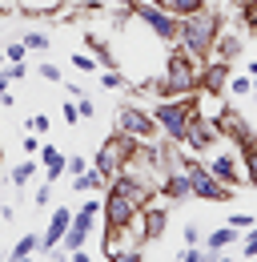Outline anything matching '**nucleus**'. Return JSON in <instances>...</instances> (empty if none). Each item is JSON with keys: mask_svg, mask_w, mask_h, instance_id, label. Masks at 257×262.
<instances>
[{"mask_svg": "<svg viewBox=\"0 0 257 262\" xmlns=\"http://www.w3.org/2000/svg\"><path fill=\"white\" fill-rule=\"evenodd\" d=\"M221 33V16L205 4V8H197L189 16H181V29H177V49H185L193 61H205L209 53H213V40Z\"/></svg>", "mask_w": 257, "mask_h": 262, "instance_id": "f257e3e1", "label": "nucleus"}, {"mask_svg": "<svg viewBox=\"0 0 257 262\" xmlns=\"http://www.w3.org/2000/svg\"><path fill=\"white\" fill-rule=\"evenodd\" d=\"M197 81H201V61H193L185 49H173L165 57V73L153 89H157V97H185V93H193Z\"/></svg>", "mask_w": 257, "mask_h": 262, "instance_id": "f03ea898", "label": "nucleus"}, {"mask_svg": "<svg viewBox=\"0 0 257 262\" xmlns=\"http://www.w3.org/2000/svg\"><path fill=\"white\" fill-rule=\"evenodd\" d=\"M197 117V105L193 97H157V109H153V121L165 141L173 145H185V133H189V121Z\"/></svg>", "mask_w": 257, "mask_h": 262, "instance_id": "7ed1b4c3", "label": "nucleus"}, {"mask_svg": "<svg viewBox=\"0 0 257 262\" xmlns=\"http://www.w3.org/2000/svg\"><path fill=\"white\" fill-rule=\"evenodd\" d=\"M128 8H133V16L149 29V33L165 40V45H177V29H181V16H173L169 8H161L153 0H128Z\"/></svg>", "mask_w": 257, "mask_h": 262, "instance_id": "20e7f679", "label": "nucleus"}, {"mask_svg": "<svg viewBox=\"0 0 257 262\" xmlns=\"http://www.w3.org/2000/svg\"><path fill=\"white\" fill-rule=\"evenodd\" d=\"M181 165H185V173H189L193 198H201V202H229V198H233V186L217 182V178H213V169H209V165H201L193 154H189V158H181Z\"/></svg>", "mask_w": 257, "mask_h": 262, "instance_id": "39448f33", "label": "nucleus"}, {"mask_svg": "<svg viewBox=\"0 0 257 262\" xmlns=\"http://www.w3.org/2000/svg\"><path fill=\"white\" fill-rule=\"evenodd\" d=\"M141 210H145V206H141L137 198H128V194H121V190H113V186H109L100 218H105V226H109V230H125V226H133V222L141 218Z\"/></svg>", "mask_w": 257, "mask_h": 262, "instance_id": "423d86ee", "label": "nucleus"}, {"mask_svg": "<svg viewBox=\"0 0 257 262\" xmlns=\"http://www.w3.org/2000/svg\"><path fill=\"white\" fill-rule=\"evenodd\" d=\"M133 149H137V141H133V137H125V133H113V137H109V141L96 149V165H93V169H100V173L113 182V178L125 169V158L133 154Z\"/></svg>", "mask_w": 257, "mask_h": 262, "instance_id": "0eeeda50", "label": "nucleus"}, {"mask_svg": "<svg viewBox=\"0 0 257 262\" xmlns=\"http://www.w3.org/2000/svg\"><path fill=\"white\" fill-rule=\"evenodd\" d=\"M117 133H125L133 141H157V121H153V113H145V109H137V105H125V109H117Z\"/></svg>", "mask_w": 257, "mask_h": 262, "instance_id": "6e6552de", "label": "nucleus"}, {"mask_svg": "<svg viewBox=\"0 0 257 262\" xmlns=\"http://www.w3.org/2000/svg\"><path fill=\"white\" fill-rule=\"evenodd\" d=\"M229 77H233V61H221V57H217V61H209V65L201 69V81H197V85H201L205 93H225Z\"/></svg>", "mask_w": 257, "mask_h": 262, "instance_id": "1a4fd4ad", "label": "nucleus"}, {"mask_svg": "<svg viewBox=\"0 0 257 262\" xmlns=\"http://www.w3.org/2000/svg\"><path fill=\"white\" fill-rule=\"evenodd\" d=\"M68 226H72V210L57 206V210H53V218H48V226H44V234H40V250H57Z\"/></svg>", "mask_w": 257, "mask_h": 262, "instance_id": "9d476101", "label": "nucleus"}, {"mask_svg": "<svg viewBox=\"0 0 257 262\" xmlns=\"http://www.w3.org/2000/svg\"><path fill=\"white\" fill-rule=\"evenodd\" d=\"M209 169H213V178L225 182V186H241V182H245V165H241V158H233V154H217V158L209 162Z\"/></svg>", "mask_w": 257, "mask_h": 262, "instance_id": "9b49d317", "label": "nucleus"}, {"mask_svg": "<svg viewBox=\"0 0 257 262\" xmlns=\"http://www.w3.org/2000/svg\"><path fill=\"white\" fill-rule=\"evenodd\" d=\"M165 222H169L165 206H153V202H149V206L141 210V238H145V242L161 238V234H165Z\"/></svg>", "mask_w": 257, "mask_h": 262, "instance_id": "f8f14e48", "label": "nucleus"}, {"mask_svg": "<svg viewBox=\"0 0 257 262\" xmlns=\"http://www.w3.org/2000/svg\"><path fill=\"white\" fill-rule=\"evenodd\" d=\"M217 129H221L225 137H233V141H237L241 149H245V145L253 141V133L245 129V121H241V117H237L233 109H221V117H217Z\"/></svg>", "mask_w": 257, "mask_h": 262, "instance_id": "ddd939ff", "label": "nucleus"}, {"mask_svg": "<svg viewBox=\"0 0 257 262\" xmlns=\"http://www.w3.org/2000/svg\"><path fill=\"white\" fill-rule=\"evenodd\" d=\"M36 158H40V165H44V182H57V178L64 173V165H68V158H64L57 145H40Z\"/></svg>", "mask_w": 257, "mask_h": 262, "instance_id": "4468645a", "label": "nucleus"}, {"mask_svg": "<svg viewBox=\"0 0 257 262\" xmlns=\"http://www.w3.org/2000/svg\"><path fill=\"white\" fill-rule=\"evenodd\" d=\"M241 234H245V230H237V226H221V230H213V234L205 238V250H209V254H221V250H229V246H233Z\"/></svg>", "mask_w": 257, "mask_h": 262, "instance_id": "2eb2a0df", "label": "nucleus"}, {"mask_svg": "<svg viewBox=\"0 0 257 262\" xmlns=\"http://www.w3.org/2000/svg\"><path fill=\"white\" fill-rule=\"evenodd\" d=\"M16 8L29 16H57L64 8V0H16Z\"/></svg>", "mask_w": 257, "mask_h": 262, "instance_id": "dca6fc26", "label": "nucleus"}, {"mask_svg": "<svg viewBox=\"0 0 257 262\" xmlns=\"http://www.w3.org/2000/svg\"><path fill=\"white\" fill-rule=\"evenodd\" d=\"M213 53H217V57H221V61H233V57H237V53H241V36L237 33H217V40H213Z\"/></svg>", "mask_w": 257, "mask_h": 262, "instance_id": "f3484780", "label": "nucleus"}, {"mask_svg": "<svg viewBox=\"0 0 257 262\" xmlns=\"http://www.w3.org/2000/svg\"><path fill=\"white\" fill-rule=\"evenodd\" d=\"M72 186H76L81 194H96V190H109V178H105L100 169H93V165H89V169H85V173H81Z\"/></svg>", "mask_w": 257, "mask_h": 262, "instance_id": "a211bd4d", "label": "nucleus"}, {"mask_svg": "<svg viewBox=\"0 0 257 262\" xmlns=\"http://www.w3.org/2000/svg\"><path fill=\"white\" fill-rule=\"evenodd\" d=\"M36 250H40V234H24V238L8 250V258H12V262H24V258H32Z\"/></svg>", "mask_w": 257, "mask_h": 262, "instance_id": "6ab92c4d", "label": "nucleus"}, {"mask_svg": "<svg viewBox=\"0 0 257 262\" xmlns=\"http://www.w3.org/2000/svg\"><path fill=\"white\" fill-rule=\"evenodd\" d=\"M209 0H161V8H169L173 16H189V12H197V8H205Z\"/></svg>", "mask_w": 257, "mask_h": 262, "instance_id": "aec40b11", "label": "nucleus"}, {"mask_svg": "<svg viewBox=\"0 0 257 262\" xmlns=\"http://www.w3.org/2000/svg\"><path fill=\"white\" fill-rule=\"evenodd\" d=\"M32 173H36V158H29V162H20V165H12V186H29L32 182Z\"/></svg>", "mask_w": 257, "mask_h": 262, "instance_id": "412c9836", "label": "nucleus"}, {"mask_svg": "<svg viewBox=\"0 0 257 262\" xmlns=\"http://www.w3.org/2000/svg\"><path fill=\"white\" fill-rule=\"evenodd\" d=\"M20 40H24V49H29V53H44V49H48V33H40V29H29Z\"/></svg>", "mask_w": 257, "mask_h": 262, "instance_id": "4be33fe9", "label": "nucleus"}, {"mask_svg": "<svg viewBox=\"0 0 257 262\" xmlns=\"http://www.w3.org/2000/svg\"><path fill=\"white\" fill-rule=\"evenodd\" d=\"M241 165H245V182H249V186H257V145H253V141L245 145V158H241Z\"/></svg>", "mask_w": 257, "mask_h": 262, "instance_id": "5701e85b", "label": "nucleus"}, {"mask_svg": "<svg viewBox=\"0 0 257 262\" xmlns=\"http://www.w3.org/2000/svg\"><path fill=\"white\" fill-rule=\"evenodd\" d=\"M68 61H72V69H81V73H96V65H100L93 53H72Z\"/></svg>", "mask_w": 257, "mask_h": 262, "instance_id": "b1692460", "label": "nucleus"}, {"mask_svg": "<svg viewBox=\"0 0 257 262\" xmlns=\"http://www.w3.org/2000/svg\"><path fill=\"white\" fill-rule=\"evenodd\" d=\"M100 85H105V89H125L128 77H125V73H117V69H105V73H100Z\"/></svg>", "mask_w": 257, "mask_h": 262, "instance_id": "393cba45", "label": "nucleus"}, {"mask_svg": "<svg viewBox=\"0 0 257 262\" xmlns=\"http://www.w3.org/2000/svg\"><path fill=\"white\" fill-rule=\"evenodd\" d=\"M229 93H233V97H249V93H253V81H249V77H229Z\"/></svg>", "mask_w": 257, "mask_h": 262, "instance_id": "a878e982", "label": "nucleus"}, {"mask_svg": "<svg viewBox=\"0 0 257 262\" xmlns=\"http://www.w3.org/2000/svg\"><path fill=\"white\" fill-rule=\"evenodd\" d=\"M241 258H257V226L245 230V242H241Z\"/></svg>", "mask_w": 257, "mask_h": 262, "instance_id": "bb28decb", "label": "nucleus"}, {"mask_svg": "<svg viewBox=\"0 0 257 262\" xmlns=\"http://www.w3.org/2000/svg\"><path fill=\"white\" fill-rule=\"evenodd\" d=\"M76 109H81V121H93V117H96V101H89L85 93L76 97Z\"/></svg>", "mask_w": 257, "mask_h": 262, "instance_id": "cd10ccee", "label": "nucleus"}, {"mask_svg": "<svg viewBox=\"0 0 257 262\" xmlns=\"http://www.w3.org/2000/svg\"><path fill=\"white\" fill-rule=\"evenodd\" d=\"M4 57H8V61H24V57H29L24 40H12V45H4Z\"/></svg>", "mask_w": 257, "mask_h": 262, "instance_id": "c85d7f7f", "label": "nucleus"}, {"mask_svg": "<svg viewBox=\"0 0 257 262\" xmlns=\"http://www.w3.org/2000/svg\"><path fill=\"white\" fill-rule=\"evenodd\" d=\"M64 169H68L72 178H81V173L89 169V158H81V154H72V158H68V165H64Z\"/></svg>", "mask_w": 257, "mask_h": 262, "instance_id": "c756f323", "label": "nucleus"}, {"mask_svg": "<svg viewBox=\"0 0 257 262\" xmlns=\"http://www.w3.org/2000/svg\"><path fill=\"white\" fill-rule=\"evenodd\" d=\"M24 125H32V133H48V129H53V121H48L44 113H32V117L24 121Z\"/></svg>", "mask_w": 257, "mask_h": 262, "instance_id": "7c9ffc66", "label": "nucleus"}, {"mask_svg": "<svg viewBox=\"0 0 257 262\" xmlns=\"http://www.w3.org/2000/svg\"><path fill=\"white\" fill-rule=\"evenodd\" d=\"M225 222H229V226H237V230H249V226H257V218H249V214H229Z\"/></svg>", "mask_w": 257, "mask_h": 262, "instance_id": "2f4dec72", "label": "nucleus"}, {"mask_svg": "<svg viewBox=\"0 0 257 262\" xmlns=\"http://www.w3.org/2000/svg\"><path fill=\"white\" fill-rule=\"evenodd\" d=\"M241 12H245V25L257 29V0H241Z\"/></svg>", "mask_w": 257, "mask_h": 262, "instance_id": "473e14b6", "label": "nucleus"}, {"mask_svg": "<svg viewBox=\"0 0 257 262\" xmlns=\"http://www.w3.org/2000/svg\"><path fill=\"white\" fill-rule=\"evenodd\" d=\"M32 202H36V206H48V202H53V182H44V186L36 190V198H32Z\"/></svg>", "mask_w": 257, "mask_h": 262, "instance_id": "72a5a7b5", "label": "nucleus"}, {"mask_svg": "<svg viewBox=\"0 0 257 262\" xmlns=\"http://www.w3.org/2000/svg\"><path fill=\"white\" fill-rule=\"evenodd\" d=\"M24 154H29V158L40 154V137H36V133H24Z\"/></svg>", "mask_w": 257, "mask_h": 262, "instance_id": "f704fd0d", "label": "nucleus"}, {"mask_svg": "<svg viewBox=\"0 0 257 262\" xmlns=\"http://www.w3.org/2000/svg\"><path fill=\"white\" fill-rule=\"evenodd\" d=\"M64 121H68V125H76V121H81V109H76V101H64Z\"/></svg>", "mask_w": 257, "mask_h": 262, "instance_id": "c9c22d12", "label": "nucleus"}, {"mask_svg": "<svg viewBox=\"0 0 257 262\" xmlns=\"http://www.w3.org/2000/svg\"><path fill=\"white\" fill-rule=\"evenodd\" d=\"M4 73H8L12 81H20V77H24L29 69H24V61H8V69H4Z\"/></svg>", "mask_w": 257, "mask_h": 262, "instance_id": "e433bc0d", "label": "nucleus"}, {"mask_svg": "<svg viewBox=\"0 0 257 262\" xmlns=\"http://www.w3.org/2000/svg\"><path fill=\"white\" fill-rule=\"evenodd\" d=\"M40 77H44V81H61V69L53 65V61H44V65H40Z\"/></svg>", "mask_w": 257, "mask_h": 262, "instance_id": "4c0bfd02", "label": "nucleus"}, {"mask_svg": "<svg viewBox=\"0 0 257 262\" xmlns=\"http://www.w3.org/2000/svg\"><path fill=\"white\" fill-rule=\"evenodd\" d=\"M197 242H201V230H197V222H189L185 226V246H197Z\"/></svg>", "mask_w": 257, "mask_h": 262, "instance_id": "58836bf2", "label": "nucleus"}, {"mask_svg": "<svg viewBox=\"0 0 257 262\" xmlns=\"http://www.w3.org/2000/svg\"><path fill=\"white\" fill-rule=\"evenodd\" d=\"M68 258H72V262H93V254H89V250H85V246H81V250H72V254H68Z\"/></svg>", "mask_w": 257, "mask_h": 262, "instance_id": "ea45409f", "label": "nucleus"}, {"mask_svg": "<svg viewBox=\"0 0 257 262\" xmlns=\"http://www.w3.org/2000/svg\"><path fill=\"white\" fill-rule=\"evenodd\" d=\"M8 85H12V77H8V73H4V69H0V93H4V89H8Z\"/></svg>", "mask_w": 257, "mask_h": 262, "instance_id": "a19ab883", "label": "nucleus"}, {"mask_svg": "<svg viewBox=\"0 0 257 262\" xmlns=\"http://www.w3.org/2000/svg\"><path fill=\"white\" fill-rule=\"evenodd\" d=\"M249 81H253V89H257V61H249Z\"/></svg>", "mask_w": 257, "mask_h": 262, "instance_id": "79ce46f5", "label": "nucleus"}, {"mask_svg": "<svg viewBox=\"0 0 257 262\" xmlns=\"http://www.w3.org/2000/svg\"><path fill=\"white\" fill-rule=\"evenodd\" d=\"M0 65H8V57H4V49H0Z\"/></svg>", "mask_w": 257, "mask_h": 262, "instance_id": "37998d69", "label": "nucleus"}, {"mask_svg": "<svg viewBox=\"0 0 257 262\" xmlns=\"http://www.w3.org/2000/svg\"><path fill=\"white\" fill-rule=\"evenodd\" d=\"M253 145H257V137H253Z\"/></svg>", "mask_w": 257, "mask_h": 262, "instance_id": "c03bdc74", "label": "nucleus"}, {"mask_svg": "<svg viewBox=\"0 0 257 262\" xmlns=\"http://www.w3.org/2000/svg\"><path fill=\"white\" fill-rule=\"evenodd\" d=\"M0 158H4V154H0Z\"/></svg>", "mask_w": 257, "mask_h": 262, "instance_id": "a18cd8bd", "label": "nucleus"}]
</instances>
